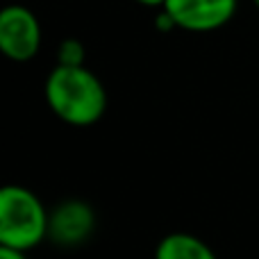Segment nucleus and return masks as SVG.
Here are the masks:
<instances>
[{"mask_svg":"<svg viewBox=\"0 0 259 259\" xmlns=\"http://www.w3.org/2000/svg\"><path fill=\"white\" fill-rule=\"evenodd\" d=\"M48 216L41 198L18 184L0 191V246L14 250H32L48 239Z\"/></svg>","mask_w":259,"mask_h":259,"instance_id":"obj_2","label":"nucleus"},{"mask_svg":"<svg viewBox=\"0 0 259 259\" xmlns=\"http://www.w3.org/2000/svg\"><path fill=\"white\" fill-rule=\"evenodd\" d=\"M41 23L23 5H7L0 12V50L12 62H30L41 50Z\"/></svg>","mask_w":259,"mask_h":259,"instance_id":"obj_3","label":"nucleus"},{"mask_svg":"<svg viewBox=\"0 0 259 259\" xmlns=\"http://www.w3.org/2000/svg\"><path fill=\"white\" fill-rule=\"evenodd\" d=\"M239 0H166L175 25L187 32H214L234 18Z\"/></svg>","mask_w":259,"mask_h":259,"instance_id":"obj_5","label":"nucleus"},{"mask_svg":"<svg viewBox=\"0 0 259 259\" xmlns=\"http://www.w3.org/2000/svg\"><path fill=\"white\" fill-rule=\"evenodd\" d=\"M44 96L50 112L73 127H89L107 109V91L87 66H57L48 73Z\"/></svg>","mask_w":259,"mask_h":259,"instance_id":"obj_1","label":"nucleus"},{"mask_svg":"<svg viewBox=\"0 0 259 259\" xmlns=\"http://www.w3.org/2000/svg\"><path fill=\"white\" fill-rule=\"evenodd\" d=\"M155 259H219V257L196 234L170 232L157 243Z\"/></svg>","mask_w":259,"mask_h":259,"instance_id":"obj_6","label":"nucleus"},{"mask_svg":"<svg viewBox=\"0 0 259 259\" xmlns=\"http://www.w3.org/2000/svg\"><path fill=\"white\" fill-rule=\"evenodd\" d=\"M134 3L143 5V7H164L166 0H134Z\"/></svg>","mask_w":259,"mask_h":259,"instance_id":"obj_9","label":"nucleus"},{"mask_svg":"<svg viewBox=\"0 0 259 259\" xmlns=\"http://www.w3.org/2000/svg\"><path fill=\"white\" fill-rule=\"evenodd\" d=\"M252 3H255V7H257V9H259V0H252Z\"/></svg>","mask_w":259,"mask_h":259,"instance_id":"obj_10","label":"nucleus"},{"mask_svg":"<svg viewBox=\"0 0 259 259\" xmlns=\"http://www.w3.org/2000/svg\"><path fill=\"white\" fill-rule=\"evenodd\" d=\"M0 259H27L23 250H14V248L0 246Z\"/></svg>","mask_w":259,"mask_h":259,"instance_id":"obj_8","label":"nucleus"},{"mask_svg":"<svg viewBox=\"0 0 259 259\" xmlns=\"http://www.w3.org/2000/svg\"><path fill=\"white\" fill-rule=\"evenodd\" d=\"M96 230V211L89 202L68 198L48 216V239L59 248H77L91 239Z\"/></svg>","mask_w":259,"mask_h":259,"instance_id":"obj_4","label":"nucleus"},{"mask_svg":"<svg viewBox=\"0 0 259 259\" xmlns=\"http://www.w3.org/2000/svg\"><path fill=\"white\" fill-rule=\"evenodd\" d=\"M84 46L77 39H64L57 48V64L62 66H84Z\"/></svg>","mask_w":259,"mask_h":259,"instance_id":"obj_7","label":"nucleus"}]
</instances>
